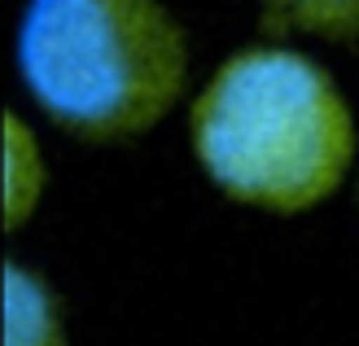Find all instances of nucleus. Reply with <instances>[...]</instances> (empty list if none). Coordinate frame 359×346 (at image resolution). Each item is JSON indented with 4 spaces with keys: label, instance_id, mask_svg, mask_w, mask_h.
Returning <instances> with one entry per match:
<instances>
[{
    "label": "nucleus",
    "instance_id": "20e7f679",
    "mask_svg": "<svg viewBox=\"0 0 359 346\" xmlns=\"http://www.w3.org/2000/svg\"><path fill=\"white\" fill-rule=\"evenodd\" d=\"M44 189V162L31 127L18 123V114H5V224L18 228L35 211Z\"/></svg>",
    "mask_w": 359,
    "mask_h": 346
},
{
    "label": "nucleus",
    "instance_id": "7ed1b4c3",
    "mask_svg": "<svg viewBox=\"0 0 359 346\" xmlns=\"http://www.w3.org/2000/svg\"><path fill=\"white\" fill-rule=\"evenodd\" d=\"M5 346H66L57 294L22 263H5Z\"/></svg>",
    "mask_w": 359,
    "mask_h": 346
},
{
    "label": "nucleus",
    "instance_id": "39448f33",
    "mask_svg": "<svg viewBox=\"0 0 359 346\" xmlns=\"http://www.w3.org/2000/svg\"><path fill=\"white\" fill-rule=\"evenodd\" d=\"M267 31H302L320 40H355L359 0H259Z\"/></svg>",
    "mask_w": 359,
    "mask_h": 346
},
{
    "label": "nucleus",
    "instance_id": "f257e3e1",
    "mask_svg": "<svg viewBox=\"0 0 359 346\" xmlns=\"http://www.w3.org/2000/svg\"><path fill=\"white\" fill-rule=\"evenodd\" d=\"M193 154L228 197L298 215L342 185L355 158V114L311 53L250 44L197 93Z\"/></svg>",
    "mask_w": 359,
    "mask_h": 346
},
{
    "label": "nucleus",
    "instance_id": "f03ea898",
    "mask_svg": "<svg viewBox=\"0 0 359 346\" xmlns=\"http://www.w3.org/2000/svg\"><path fill=\"white\" fill-rule=\"evenodd\" d=\"M18 70L75 136L123 140L180 101L189 44L163 0H27Z\"/></svg>",
    "mask_w": 359,
    "mask_h": 346
}]
</instances>
